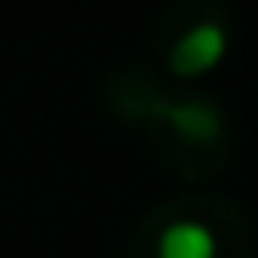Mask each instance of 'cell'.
<instances>
[{
  "mask_svg": "<svg viewBox=\"0 0 258 258\" xmlns=\"http://www.w3.org/2000/svg\"><path fill=\"white\" fill-rule=\"evenodd\" d=\"M105 109L137 129L153 161L185 185H206L234 157V125L222 101L161 77L149 60H121L101 81Z\"/></svg>",
  "mask_w": 258,
  "mask_h": 258,
  "instance_id": "cell-1",
  "label": "cell"
},
{
  "mask_svg": "<svg viewBox=\"0 0 258 258\" xmlns=\"http://www.w3.org/2000/svg\"><path fill=\"white\" fill-rule=\"evenodd\" d=\"M125 258H258V230L234 198L189 189L133 222Z\"/></svg>",
  "mask_w": 258,
  "mask_h": 258,
  "instance_id": "cell-2",
  "label": "cell"
},
{
  "mask_svg": "<svg viewBox=\"0 0 258 258\" xmlns=\"http://www.w3.org/2000/svg\"><path fill=\"white\" fill-rule=\"evenodd\" d=\"M234 40V12L226 0H165L149 32V64L177 81L206 77L222 64Z\"/></svg>",
  "mask_w": 258,
  "mask_h": 258,
  "instance_id": "cell-3",
  "label": "cell"
}]
</instances>
